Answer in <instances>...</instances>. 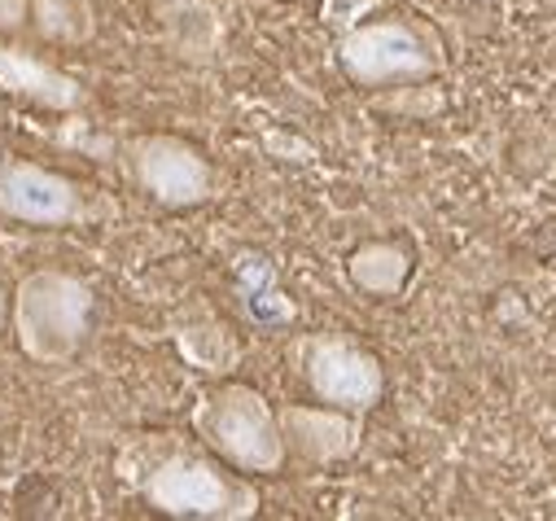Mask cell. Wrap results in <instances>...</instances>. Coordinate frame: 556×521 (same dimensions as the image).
I'll use <instances>...</instances> for the list:
<instances>
[{
  "label": "cell",
  "instance_id": "cell-1",
  "mask_svg": "<svg viewBox=\"0 0 556 521\" xmlns=\"http://www.w3.org/2000/svg\"><path fill=\"white\" fill-rule=\"evenodd\" d=\"M127 482L141 491V499L163 517H189V521H250L258 512V491L241 473H228L215 452H189L167 447L154 452L141 469L123 465Z\"/></svg>",
  "mask_w": 556,
  "mask_h": 521
},
{
  "label": "cell",
  "instance_id": "cell-7",
  "mask_svg": "<svg viewBox=\"0 0 556 521\" xmlns=\"http://www.w3.org/2000/svg\"><path fill=\"white\" fill-rule=\"evenodd\" d=\"M342 66L351 79L359 84H381L394 75H416L430 66V49L403 23H377V27H359L342 40L338 49Z\"/></svg>",
  "mask_w": 556,
  "mask_h": 521
},
{
  "label": "cell",
  "instance_id": "cell-3",
  "mask_svg": "<svg viewBox=\"0 0 556 521\" xmlns=\"http://www.w3.org/2000/svg\"><path fill=\"white\" fill-rule=\"evenodd\" d=\"M97 294L84 277L36 268L14 290V338L36 364H71L92 329Z\"/></svg>",
  "mask_w": 556,
  "mask_h": 521
},
{
  "label": "cell",
  "instance_id": "cell-10",
  "mask_svg": "<svg viewBox=\"0 0 556 521\" xmlns=\"http://www.w3.org/2000/svg\"><path fill=\"white\" fill-rule=\"evenodd\" d=\"M286 447L312 465L342 460L359 447V421L346 417V408H281Z\"/></svg>",
  "mask_w": 556,
  "mask_h": 521
},
{
  "label": "cell",
  "instance_id": "cell-5",
  "mask_svg": "<svg viewBox=\"0 0 556 521\" xmlns=\"http://www.w3.org/2000/svg\"><path fill=\"white\" fill-rule=\"evenodd\" d=\"M0 215L36 228H66L88 215V193L79 180L27 163V158H0Z\"/></svg>",
  "mask_w": 556,
  "mask_h": 521
},
{
  "label": "cell",
  "instance_id": "cell-4",
  "mask_svg": "<svg viewBox=\"0 0 556 521\" xmlns=\"http://www.w3.org/2000/svg\"><path fill=\"white\" fill-rule=\"evenodd\" d=\"M118 163L127 171V180L150 193L159 206L172 211H189L215 198V171L206 163V154L198 145H189L185 137L172 132H150V137H131L118 150Z\"/></svg>",
  "mask_w": 556,
  "mask_h": 521
},
{
  "label": "cell",
  "instance_id": "cell-15",
  "mask_svg": "<svg viewBox=\"0 0 556 521\" xmlns=\"http://www.w3.org/2000/svg\"><path fill=\"white\" fill-rule=\"evenodd\" d=\"M27 18H31V0H0V36L27 27Z\"/></svg>",
  "mask_w": 556,
  "mask_h": 521
},
{
  "label": "cell",
  "instance_id": "cell-13",
  "mask_svg": "<svg viewBox=\"0 0 556 521\" xmlns=\"http://www.w3.org/2000/svg\"><path fill=\"white\" fill-rule=\"evenodd\" d=\"M31 18L45 40L62 45H88L97 36V10L92 0H31Z\"/></svg>",
  "mask_w": 556,
  "mask_h": 521
},
{
  "label": "cell",
  "instance_id": "cell-9",
  "mask_svg": "<svg viewBox=\"0 0 556 521\" xmlns=\"http://www.w3.org/2000/svg\"><path fill=\"white\" fill-rule=\"evenodd\" d=\"M0 92L58 110V114H71L84 105V84L75 75H66L62 66H49L45 58H36L27 49H10V45H0Z\"/></svg>",
  "mask_w": 556,
  "mask_h": 521
},
{
  "label": "cell",
  "instance_id": "cell-14",
  "mask_svg": "<svg viewBox=\"0 0 556 521\" xmlns=\"http://www.w3.org/2000/svg\"><path fill=\"white\" fill-rule=\"evenodd\" d=\"M407 277V258L394 245H364L351 254V281L372 294H394Z\"/></svg>",
  "mask_w": 556,
  "mask_h": 521
},
{
  "label": "cell",
  "instance_id": "cell-12",
  "mask_svg": "<svg viewBox=\"0 0 556 521\" xmlns=\"http://www.w3.org/2000/svg\"><path fill=\"white\" fill-rule=\"evenodd\" d=\"M237 298H241V307L254 325L294 320V303L281 290V277H276L271 258H263V254H241L237 258Z\"/></svg>",
  "mask_w": 556,
  "mask_h": 521
},
{
  "label": "cell",
  "instance_id": "cell-8",
  "mask_svg": "<svg viewBox=\"0 0 556 521\" xmlns=\"http://www.w3.org/2000/svg\"><path fill=\"white\" fill-rule=\"evenodd\" d=\"M167 338L185 355V364H193L211 377H228L241 364V342H237L232 325L211 307V298H185L167 316Z\"/></svg>",
  "mask_w": 556,
  "mask_h": 521
},
{
  "label": "cell",
  "instance_id": "cell-6",
  "mask_svg": "<svg viewBox=\"0 0 556 521\" xmlns=\"http://www.w3.org/2000/svg\"><path fill=\"white\" fill-rule=\"evenodd\" d=\"M299 364L303 377L312 385V395L329 408H346V412H364L377 404L381 395V368L368 351L351 346L338 333H316L299 346Z\"/></svg>",
  "mask_w": 556,
  "mask_h": 521
},
{
  "label": "cell",
  "instance_id": "cell-11",
  "mask_svg": "<svg viewBox=\"0 0 556 521\" xmlns=\"http://www.w3.org/2000/svg\"><path fill=\"white\" fill-rule=\"evenodd\" d=\"M159 23H163V40L167 49L189 62V66H211L224 40V23L215 14V5L206 0H159L154 5Z\"/></svg>",
  "mask_w": 556,
  "mask_h": 521
},
{
  "label": "cell",
  "instance_id": "cell-2",
  "mask_svg": "<svg viewBox=\"0 0 556 521\" xmlns=\"http://www.w3.org/2000/svg\"><path fill=\"white\" fill-rule=\"evenodd\" d=\"M198 443L241 473H281L290 447L276 412L254 385L224 381L193 404L189 417Z\"/></svg>",
  "mask_w": 556,
  "mask_h": 521
}]
</instances>
